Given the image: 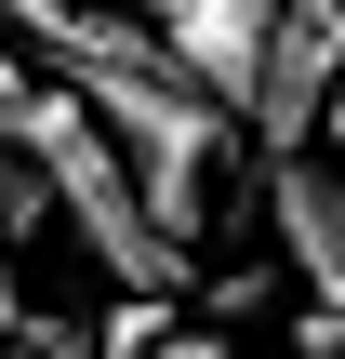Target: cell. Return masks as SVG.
Returning a JSON list of instances; mask_svg holds the SVG:
<instances>
[{"label":"cell","mask_w":345,"mask_h":359,"mask_svg":"<svg viewBox=\"0 0 345 359\" xmlns=\"http://www.w3.org/2000/svg\"><path fill=\"white\" fill-rule=\"evenodd\" d=\"M0 40H13L27 67H53V93H80V107L120 133V160L146 173V200H160L173 240L213 213V173H226V147H239L253 120L186 67L173 27H133V13H106V0H0Z\"/></svg>","instance_id":"cell-1"},{"label":"cell","mask_w":345,"mask_h":359,"mask_svg":"<svg viewBox=\"0 0 345 359\" xmlns=\"http://www.w3.org/2000/svg\"><path fill=\"white\" fill-rule=\"evenodd\" d=\"M27 133H40V173H53V226L80 240V266L93 280H120V293H186V240L160 226V200H146V173L120 160V133L80 107V93H27Z\"/></svg>","instance_id":"cell-2"},{"label":"cell","mask_w":345,"mask_h":359,"mask_svg":"<svg viewBox=\"0 0 345 359\" xmlns=\"http://www.w3.org/2000/svg\"><path fill=\"white\" fill-rule=\"evenodd\" d=\"M345 93V0H279V27H266V67H253V147L266 160H306V133L332 120Z\"/></svg>","instance_id":"cell-3"},{"label":"cell","mask_w":345,"mask_h":359,"mask_svg":"<svg viewBox=\"0 0 345 359\" xmlns=\"http://www.w3.org/2000/svg\"><path fill=\"white\" fill-rule=\"evenodd\" d=\"M266 213H279V240H293V280L345 306V160L332 147H306V160H279L266 173Z\"/></svg>","instance_id":"cell-4"},{"label":"cell","mask_w":345,"mask_h":359,"mask_svg":"<svg viewBox=\"0 0 345 359\" xmlns=\"http://www.w3.org/2000/svg\"><path fill=\"white\" fill-rule=\"evenodd\" d=\"M266 27H279V0H186V67L226 93V107H253V67H266Z\"/></svg>","instance_id":"cell-5"},{"label":"cell","mask_w":345,"mask_h":359,"mask_svg":"<svg viewBox=\"0 0 345 359\" xmlns=\"http://www.w3.org/2000/svg\"><path fill=\"white\" fill-rule=\"evenodd\" d=\"M27 53H0V240H40L53 226V173H40V133H27Z\"/></svg>","instance_id":"cell-6"},{"label":"cell","mask_w":345,"mask_h":359,"mask_svg":"<svg viewBox=\"0 0 345 359\" xmlns=\"http://www.w3.org/2000/svg\"><path fill=\"white\" fill-rule=\"evenodd\" d=\"M106 13H133V27H186V0H106Z\"/></svg>","instance_id":"cell-7"},{"label":"cell","mask_w":345,"mask_h":359,"mask_svg":"<svg viewBox=\"0 0 345 359\" xmlns=\"http://www.w3.org/2000/svg\"><path fill=\"white\" fill-rule=\"evenodd\" d=\"M0 333H27V306H13V240H0Z\"/></svg>","instance_id":"cell-8"},{"label":"cell","mask_w":345,"mask_h":359,"mask_svg":"<svg viewBox=\"0 0 345 359\" xmlns=\"http://www.w3.org/2000/svg\"><path fill=\"white\" fill-rule=\"evenodd\" d=\"M146 359H226V346H213V333H173V346H146Z\"/></svg>","instance_id":"cell-9"},{"label":"cell","mask_w":345,"mask_h":359,"mask_svg":"<svg viewBox=\"0 0 345 359\" xmlns=\"http://www.w3.org/2000/svg\"><path fill=\"white\" fill-rule=\"evenodd\" d=\"M319 133H332V160H345V93H332V120H319Z\"/></svg>","instance_id":"cell-10"}]
</instances>
